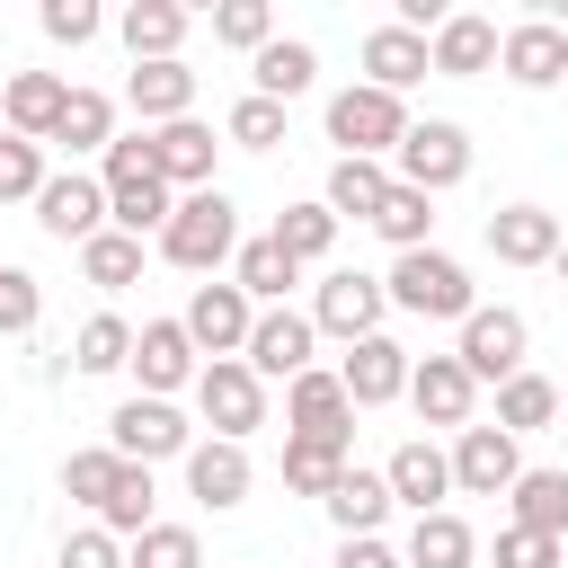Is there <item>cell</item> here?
<instances>
[{"mask_svg":"<svg viewBox=\"0 0 568 568\" xmlns=\"http://www.w3.org/2000/svg\"><path fill=\"white\" fill-rule=\"evenodd\" d=\"M62 106H71V80H62V71H18V80L0 89V115H9L18 142H53Z\"/></svg>","mask_w":568,"mask_h":568,"instance_id":"21","label":"cell"},{"mask_svg":"<svg viewBox=\"0 0 568 568\" xmlns=\"http://www.w3.org/2000/svg\"><path fill=\"white\" fill-rule=\"evenodd\" d=\"M0 142H9V115H0Z\"/></svg>","mask_w":568,"mask_h":568,"instance_id":"53","label":"cell"},{"mask_svg":"<svg viewBox=\"0 0 568 568\" xmlns=\"http://www.w3.org/2000/svg\"><path fill=\"white\" fill-rule=\"evenodd\" d=\"M248 71H257V98H275V106H284V98H302V89L320 80V53H311L302 36H275V44H266Z\"/></svg>","mask_w":568,"mask_h":568,"instance_id":"34","label":"cell"},{"mask_svg":"<svg viewBox=\"0 0 568 568\" xmlns=\"http://www.w3.org/2000/svg\"><path fill=\"white\" fill-rule=\"evenodd\" d=\"M213 151H222V142H213V124H195V115L151 133V160H160V178H169V186H186V195H204V186H213Z\"/></svg>","mask_w":568,"mask_h":568,"instance_id":"25","label":"cell"},{"mask_svg":"<svg viewBox=\"0 0 568 568\" xmlns=\"http://www.w3.org/2000/svg\"><path fill=\"white\" fill-rule=\"evenodd\" d=\"M382 284H390V311H408V320H470V311H479L470 266L444 257V248H408Z\"/></svg>","mask_w":568,"mask_h":568,"instance_id":"3","label":"cell"},{"mask_svg":"<svg viewBox=\"0 0 568 568\" xmlns=\"http://www.w3.org/2000/svg\"><path fill=\"white\" fill-rule=\"evenodd\" d=\"M399 497H390V479L382 470H346L337 488H328V524L346 532V541H364V532H382V515H390Z\"/></svg>","mask_w":568,"mask_h":568,"instance_id":"32","label":"cell"},{"mask_svg":"<svg viewBox=\"0 0 568 568\" xmlns=\"http://www.w3.org/2000/svg\"><path fill=\"white\" fill-rule=\"evenodd\" d=\"M515 479H524V453H515L506 426H462L453 435V488L462 497H506Z\"/></svg>","mask_w":568,"mask_h":568,"instance_id":"12","label":"cell"},{"mask_svg":"<svg viewBox=\"0 0 568 568\" xmlns=\"http://www.w3.org/2000/svg\"><path fill=\"white\" fill-rule=\"evenodd\" d=\"M222 133H231V142H240V151H275V142H284V106H275V98H257V89H248V98H240V106H231V115H222Z\"/></svg>","mask_w":568,"mask_h":568,"instance_id":"45","label":"cell"},{"mask_svg":"<svg viewBox=\"0 0 568 568\" xmlns=\"http://www.w3.org/2000/svg\"><path fill=\"white\" fill-rule=\"evenodd\" d=\"M337 382H346V399H355V408L408 399V346H399V337H364V346H346Z\"/></svg>","mask_w":568,"mask_h":568,"instance_id":"18","label":"cell"},{"mask_svg":"<svg viewBox=\"0 0 568 568\" xmlns=\"http://www.w3.org/2000/svg\"><path fill=\"white\" fill-rule=\"evenodd\" d=\"M195 408H204V426H213L222 444H248V435L266 426V382L248 373V355H213V364L195 373Z\"/></svg>","mask_w":568,"mask_h":568,"instance_id":"5","label":"cell"},{"mask_svg":"<svg viewBox=\"0 0 568 568\" xmlns=\"http://www.w3.org/2000/svg\"><path fill=\"white\" fill-rule=\"evenodd\" d=\"M328 142H337V160H390V151L408 142V106H399L390 89L355 80V89L328 98Z\"/></svg>","mask_w":568,"mask_h":568,"instance_id":"4","label":"cell"},{"mask_svg":"<svg viewBox=\"0 0 568 568\" xmlns=\"http://www.w3.org/2000/svg\"><path fill=\"white\" fill-rule=\"evenodd\" d=\"M364 71H373V89H390V98H399V89H417V80L435 71V53H426V36H408V27L390 18V27H373V36H364Z\"/></svg>","mask_w":568,"mask_h":568,"instance_id":"27","label":"cell"},{"mask_svg":"<svg viewBox=\"0 0 568 568\" xmlns=\"http://www.w3.org/2000/svg\"><path fill=\"white\" fill-rule=\"evenodd\" d=\"M559 240H568V231H559L550 204H497V213H488V257H497V266H550Z\"/></svg>","mask_w":568,"mask_h":568,"instance_id":"14","label":"cell"},{"mask_svg":"<svg viewBox=\"0 0 568 568\" xmlns=\"http://www.w3.org/2000/svg\"><path fill=\"white\" fill-rule=\"evenodd\" d=\"M80 275H89V284H98V293H124V284H133V275H142V240H133V231H115V222H106V231H98V240H89V248H80Z\"/></svg>","mask_w":568,"mask_h":568,"instance_id":"37","label":"cell"},{"mask_svg":"<svg viewBox=\"0 0 568 568\" xmlns=\"http://www.w3.org/2000/svg\"><path fill=\"white\" fill-rule=\"evenodd\" d=\"M124 364H133V328H124L115 311L80 320V337H71V373H124Z\"/></svg>","mask_w":568,"mask_h":568,"instance_id":"38","label":"cell"},{"mask_svg":"<svg viewBox=\"0 0 568 568\" xmlns=\"http://www.w3.org/2000/svg\"><path fill=\"white\" fill-rule=\"evenodd\" d=\"M275 240H284V257L311 266V257L337 248V213H328V204H284V213H275Z\"/></svg>","mask_w":568,"mask_h":568,"instance_id":"42","label":"cell"},{"mask_svg":"<svg viewBox=\"0 0 568 568\" xmlns=\"http://www.w3.org/2000/svg\"><path fill=\"white\" fill-rule=\"evenodd\" d=\"M213 44H231V53L257 62V53L275 44V9H266V0H222V9H213Z\"/></svg>","mask_w":568,"mask_h":568,"instance_id":"41","label":"cell"},{"mask_svg":"<svg viewBox=\"0 0 568 568\" xmlns=\"http://www.w3.org/2000/svg\"><path fill=\"white\" fill-rule=\"evenodd\" d=\"M44 320V284L27 266H0V337H27Z\"/></svg>","mask_w":568,"mask_h":568,"instance_id":"47","label":"cell"},{"mask_svg":"<svg viewBox=\"0 0 568 568\" xmlns=\"http://www.w3.org/2000/svg\"><path fill=\"white\" fill-rule=\"evenodd\" d=\"M497 568H559V541H541V532H497Z\"/></svg>","mask_w":568,"mask_h":568,"instance_id":"50","label":"cell"},{"mask_svg":"<svg viewBox=\"0 0 568 568\" xmlns=\"http://www.w3.org/2000/svg\"><path fill=\"white\" fill-rule=\"evenodd\" d=\"M98 186H106V222L115 231H169V213H178V186L160 178V160H151V133H115L106 142V160H98Z\"/></svg>","mask_w":568,"mask_h":568,"instance_id":"1","label":"cell"},{"mask_svg":"<svg viewBox=\"0 0 568 568\" xmlns=\"http://www.w3.org/2000/svg\"><path fill=\"white\" fill-rule=\"evenodd\" d=\"M53 142H62V151H98V160H106V142H115V106H106L98 89H71V106H62Z\"/></svg>","mask_w":568,"mask_h":568,"instance_id":"39","label":"cell"},{"mask_svg":"<svg viewBox=\"0 0 568 568\" xmlns=\"http://www.w3.org/2000/svg\"><path fill=\"white\" fill-rule=\"evenodd\" d=\"M124 568H204V550H195L186 524H151V532L124 550Z\"/></svg>","mask_w":568,"mask_h":568,"instance_id":"46","label":"cell"},{"mask_svg":"<svg viewBox=\"0 0 568 568\" xmlns=\"http://www.w3.org/2000/svg\"><path fill=\"white\" fill-rule=\"evenodd\" d=\"M470 399H479V382H470L462 355H426V364H408V408H417L426 426H470Z\"/></svg>","mask_w":568,"mask_h":568,"instance_id":"16","label":"cell"},{"mask_svg":"<svg viewBox=\"0 0 568 568\" xmlns=\"http://www.w3.org/2000/svg\"><path fill=\"white\" fill-rule=\"evenodd\" d=\"M284 426L293 435H355V399H346V382L337 373H302V382H284Z\"/></svg>","mask_w":568,"mask_h":568,"instance_id":"22","label":"cell"},{"mask_svg":"<svg viewBox=\"0 0 568 568\" xmlns=\"http://www.w3.org/2000/svg\"><path fill=\"white\" fill-rule=\"evenodd\" d=\"M62 568H124V541H115L106 524H80V532L62 541Z\"/></svg>","mask_w":568,"mask_h":568,"instance_id":"49","label":"cell"},{"mask_svg":"<svg viewBox=\"0 0 568 568\" xmlns=\"http://www.w3.org/2000/svg\"><path fill=\"white\" fill-rule=\"evenodd\" d=\"M204 346L186 337V320H142L133 328V382H142V399H169V390H186L204 364H195Z\"/></svg>","mask_w":568,"mask_h":568,"instance_id":"10","label":"cell"},{"mask_svg":"<svg viewBox=\"0 0 568 568\" xmlns=\"http://www.w3.org/2000/svg\"><path fill=\"white\" fill-rule=\"evenodd\" d=\"M559 89H568V80H559Z\"/></svg>","mask_w":568,"mask_h":568,"instance_id":"55","label":"cell"},{"mask_svg":"<svg viewBox=\"0 0 568 568\" xmlns=\"http://www.w3.org/2000/svg\"><path fill=\"white\" fill-rule=\"evenodd\" d=\"M559 417V382L550 373H515V382H497V426L506 435H541Z\"/></svg>","mask_w":568,"mask_h":568,"instance_id":"35","label":"cell"},{"mask_svg":"<svg viewBox=\"0 0 568 568\" xmlns=\"http://www.w3.org/2000/svg\"><path fill=\"white\" fill-rule=\"evenodd\" d=\"M44 178H53V169H44V142H18V133H9V142H0V204H36Z\"/></svg>","mask_w":568,"mask_h":568,"instance_id":"44","label":"cell"},{"mask_svg":"<svg viewBox=\"0 0 568 568\" xmlns=\"http://www.w3.org/2000/svg\"><path fill=\"white\" fill-rule=\"evenodd\" d=\"M106 444H115L124 462H142V470H151V462H169V453H195V426H186L169 399H142V390H133V399L106 417Z\"/></svg>","mask_w":568,"mask_h":568,"instance_id":"8","label":"cell"},{"mask_svg":"<svg viewBox=\"0 0 568 568\" xmlns=\"http://www.w3.org/2000/svg\"><path fill=\"white\" fill-rule=\"evenodd\" d=\"M382 311H390V284L382 275H355V266L320 275V293H311V328L320 337H346V346L382 337Z\"/></svg>","mask_w":568,"mask_h":568,"instance_id":"6","label":"cell"},{"mask_svg":"<svg viewBox=\"0 0 568 568\" xmlns=\"http://www.w3.org/2000/svg\"><path fill=\"white\" fill-rule=\"evenodd\" d=\"M311 346H320L311 311H257V328H248V373H257V382H302V373H311Z\"/></svg>","mask_w":568,"mask_h":568,"instance_id":"13","label":"cell"},{"mask_svg":"<svg viewBox=\"0 0 568 568\" xmlns=\"http://www.w3.org/2000/svg\"><path fill=\"white\" fill-rule=\"evenodd\" d=\"M550 275H559V284H568V240H559V257H550Z\"/></svg>","mask_w":568,"mask_h":568,"instance_id":"52","label":"cell"},{"mask_svg":"<svg viewBox=\"0 0 568 568\" xmlns=\"http://www.w3.org/2000/svg\"><path fill=\"white\" fill-rule=\"evenodd\" d=\"M98 524H106L115 541H142V532H151V470H142V462H124V479H115V497L98 506Z\"/></svg>","mask_w":568,"mask_h":568,"instance_id":"43","label":"cell"},{"mask_svg":"<svg viewBox=\"0 0 568 568\" xmlns=\"http://www.w3.org/2000/svg\"><path fill=\"white\" fill-rule=\"evenodd\" d=\"M515 506V532H541V541H568V470H524L506 488Z\"/></svg>","mask_w":568,"mask_h":568,"instance_id":"30","label":"cell"},{"mask_svg":"<svg viewBox=\"0 0 568 568\" xmlns=\"http://www.w3.org/2000/svg\"><path fill=\"white\" fill-rule=\"evenodd\" d=\"M355 470V435H284V488L293 497H320L328 506V488Z\"/></svg>","mask_w":568,"mask_h":568,"instance_id":"23","label":"cell"},{"mask_svg":"<svg viewBox=\"0 0 568 568\" xmlns=\"http://www.w3.org/2000/svg\"><path fill=\"white\" fill-rule=\"evenodd\" d=\"M390 186H399V178H390V160H337L320 204H328L337 222H373V213L390 204Z\"/></svg>","mask_w":568,"mask_h":568,"instance_id":"29","label":"cell"},{"mask_svg":"<svg viewBox=\"0 0 568 568\" xmlns=\"http://www.w3.org/2000/svg\"><path fill=\"white\" fill-rule=\"evenodd\" d=\"M373 231L408 257V248H435V195H417V186H390V204L373 213Z\"/></svg>","mask_w":568,"mask_h":568,"instance_id":"36","label":"cell"},{"mask_svg":"<svg viewBox=\"0 0 568 568\" xmlns=\"http://www.w3.org/2000/svg\"><path fill=\"white\" fill-rule=\"evenodd\" d=\"M524 346H532L524 311L497 302V311H470V320H462V346H453V355L470 364V382H515V373H524Z\"/></svg>","mask_w":568,"mask_h":568,"instance_id":"9","label":"cell"},{"mask_svg":"<svg viewBox=\"0 0 568 568\" xmlns=\"http://www.w3.org/2000/svg\"><path fill=\"white\" fill-rule=\"evenodd\" d=\"M36 27H44L53 44H89L106 18H98V0H44V9H36Z\"/></svg>","mask_w":568,"mask_h":568,"instance_id":"48","label":"cell"},{"mask_svg":"<svg viewBox=\"0 0 568 568\" xmlns=\"http://www.w3.org/2000/svg\"><path fill=\"white\" fill-rule=\"evenodd\" d=\"M36 222H44V240H71V248H89V240L106 231V186H98L89 169H62V178H44V195H36Z\"/></svg>","mask_w":568,"mask_h":568,"instance_id":"11","label":"cell"},{"mask_svg":"<svg viewBox=\"0 0 568 568\" xmlns=\"http://www.w3.org/2000/svg\"><path fill=\"white\" fill-rule=\"evenodd\" d=\"M399 559H408V568H470V559H479V532L444 506V515H417V524H408V550H399Z\"/></svg>","mask_w":568,"mask_h":568,"instance_id":"33","label":"cell"},{"mask_svg":"<svg viewBox=\"0 0 568 568\" xmlns=\"http://www.w3.org/2000/svg\"><path fill=\"white\" fill-rule=\"evenodd\" d=\"M186 27H195V18H186L178 0H133V9H124V53H133V62H178Z\"/></svg>","mask_w":568,"mask_h":568,"instance_id":"31","label":"cell"},{"mask_svg":"<svg viewBox=\"0 0 568 568\" xmlns=\"http://www.w3.org/2000/svg\"><path fill=\"white\" fill-rule=\"evenodd\" d=\"M160 257L186 266V275H213L222 257H240V204H231L222 186L178 195V213H169V231H160Z\"/></svg>","mask_w":568,"mask_h":568,"instance_id":"2","label":"cell"},{"mask_svg":"<svg viewBox=\"0 0 568 568\" xmlns=\"http://www.w3.org/2000/svg\"><path fill=\"white\" fill-rule=\"evenodd\" d=\"M497 62H506L515 89H559V80H568V36H559L550 18H524V27H506Z\"/></svg>","mask_w":568,"mask_h":568,"instance_id":"19","label":"cell"},{"mask_svg":"<svg viewBox=\"0 0 568 568\" xmlns=\"http://www.w3.org/2000/svg\"><path fill=\"white\" fill-rule=\"evenodd\" d=\"M115 479H124V453H115V444H89V453H71V462H62V497H80L89 515L115 497Z\"/></svg>","mask_w":568,"mask_h":568,"instance_id":"40","label":"cell"},{"mask_svg":"<svg viewBox=\"0 0 568 568\" xmlns=\"http://www.w3.org/2000/svg\"><path fill=\"white\" fill-rule=\"evenodd\" d=\"M337 568H408V559H399L382 532H364V541H337Z\"/></svg>","mask_w":568,"mask_h":568,"instance_id":"51","label":"cell"},{"mask_svg":"<svg viewBox=\"0 0 568 568\" xmlns=\"http://www.w3.org/2000/svg\"><path fill=\"white\" fill-rule=\"evenodd\" d=\"M382 479H390V497H399L408 515H444V497H453V453H435L426 435H408V444L382 462Z\"/></svg>","mask_w":568,"mask_h":568,"instance_id":"17","label":"cell"},{"mask_svg":"<svg viewBox=\"0 0 568 568\" xmlns=\"http://www.w3.org/2000/svg\"><path fill=\"white\" fill-rule=\"evenodd\" d=\"M390 160H399V186L444 195V186H462V178H470V133H462V124H444V115H426V124H408V142H399Z\"/></svg>","mask_w":568,"mask_h":568,"instance_id":"7","label":"cell"},{"mask_svg":"<svg viewBox=\"0 0 568 568\" xmlns=\"http://www.w3.org/2000/svg\"><path fill=\"white\" fill-rule=\"evenodd\" d=\"M497 44H506V36H497V18H470V9H462V18H444V27H435V44H426V53H435V71H444V80H479V71L497 62Z\"/></svg>","mask_w":568,"mask_h":568,"instance_id":"26","label":"cell"},{"mask_svg":"<svg viewBox=\"0 0 568 568\" xmlns=\"http://www.w3.org/2000/svg\"><path fill=\"white\" fill-rule=\"evenodd\" d=\"M124 106H133L151 133H160V124H186V115H195V71H186V62H133Z\"/></svg>","mask_w":568,"mask_h":568,"instance_id":"20","label":"cell"},{"mask_svg":"<svg viewBox=\"0 0 568 568\" xmlns=\"http://www.w3.org/2000/svg\"><path fill=\"white\" fill-rule=\"evenodd\" d=\"M248 479H257V470H248V444H222V435H213V444H195V453H186V497H195V506H213V515H222V506H240V497H248Z\"/></svg>","mask_w":568,"mask_h":568,"instance_id":"24","label":"cell"},{"mask_svg":"<svg viewBox=\"0 0 568 568\" xmlns=\"http://www.w3.org/2000/svg\"><path fill=\"white\" fill-rule=\"evenodd\" d=\"M559 408H568V382H559Z\"/></svg>","mask_w":568,"mask_h":568,"instance_id":"54","label":"cell"},{"mask_svg":"<svg viewBox=\"0 0 568 568\" xmlns=\"http://www.w3.org/2000/svg\"><path fill=\"white\" fill-rule=\"evenodd\" d=\"M248 328H257V302H248L240 284H195L186 337H195L204 355H248Z\"/></svg>","mask_w":568,"mask_h":568,"instance_id":"15","label":"cell"},{"mask_svg":"<svg viewBox=\"0 0 568 568\" xmlns=\"http://www.w3.org/2000/svg\"><path fill=\"white\" fill-rule=\"evenodd\" d=\"M231 284H240L248 302L284 311V293L302 284V257H284V240H275V231H266V240H240V257H231Z\"/></svg>","mask_w":568,"mask_h":568,"instance_id":"28","label":"cell"}]
</instances>
